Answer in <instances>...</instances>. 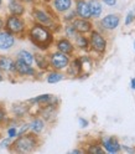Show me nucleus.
<instances>
[{
  "label": "nucleus",
  "mask_w": 135,
  "mask_h": 154,
  "mask_svg": "<svg viewBox=\"0 0 135 154\" xmlns=\"http://www.w3.org/2000/svg\"><path fill=\"white\" fill-rule=\"evenodd\" d=\"M28 37H30L31 42L41 50L49 49L51 44L53 42L52 34L50 32L49 29L44 26L42 24H35L30 29V31H28Z\"/></svg>",
  "instance_id": "nucleus-1"
},
{
  "label": "nucleus",
  "mask_w": 135,
  "mask_h": 154,
  "mask_svg": "<svg viewBox=\"0 0 135 154\" xmlns=\"http://www.w3.org/2000/svg\"><path fill=\"white\" fill-rule=\"evenodd\" d=\"M38 144L37 137L34 134H22V136H19V138L11 144L13 146V150L17 152V153H28L32 152Z\"/></svg>",
  "instance_id": "nucleus-2"
},
{
  "label": "nucleus",
  "mask_w": 135,
  "mask_h": 154,
  "mask_svg": "<svg viewBox=\"0 0 135 154\" xmlns=\"http://www.w3.org/2000/svg\"><path fill=\"white\" fill-rule=\"evenodd\" d=\"M50 65L53 67L56 71H60V70H63L66 69L67 66L70 63V57L68 55H66L63 52H60V51H56V52H52L50 55Z\"/></svg>",
  "instance_id": "nucleus-3"
},
{
  "label": "nucleus",
  "mask_w": 135,
  "mask_h": 154,
  "mask_svg": "<svg viewBox=\"0 0 135 154\" xmlns=\"http://www.w3.org/2000/svg\"><path fill=\"white\" fill-rule=\"evenodd\" d=\"M89 45L92 46V49L98 54H103L107 50V40H105V37L100 32L95 31V30L91 32Z\"/></svg>",
  "instance_id": "nucleus-4"
},
{
  "label": "nucleus",
  "mask_w": 135,
  "mask_h": 154,
  "mask_svg": "<svg viewBox=\"0 0 135 154\" xmlns=\"http://www.w3.org/2000/svg\"><path fill=\"white\" fill-rule=\"evenodd\" d=\"M5 27H6V30L11 34H21L25 30V21L16 15H11L6 19Z\"/></svg>",
  "instance_id": "nucleus-5"
},
{
  "label": "nucleus",
  "mask_w": 135,
  "mask_h": 154,
  "mask_svg": "<svg viewBox=\"0 0 135 154\" xmlns=\"http://www.w3.org/2000/svg\"><path fill=\"white\" fill-rule=\"evenodd\" d=\"M120 24V17L117 14H108L105 15L102 20H100V25L104 30H115Z\"/></svg>",
  "instance_id": "nucleus-6"
},
{
  "label": "nucleus",
  "mask_w": 135,
  "mask_h": 154,
  "mask_svg": "<svg viewBox=\"0 0 135 154\" xmlns=\"http://www.w3.org/2000/svg\"><path fill=\"white\" fill-rule=\"evenodd\" d=\"M102 147L104 150H107L108 153H119L122 149V144L118 142V139L115 137H109V138H103L102 140Z\"/></svg>",
  "instance_id": "nucleus-7"
},
{
  "label": "nucleus",
  "mask_w": 135,
  "mask_h": 154,
  "mask_svg": "<svg viewBox=\"0 0 135 154\" xmlns=\"http://www.w3.org/2000/svg\"><path fill=\"white\" fill-rule=\"evenodd\" d=\"M15 44V37L14 34L9 32L8 30L2 31L0 30V50H10Z\"/></svg>",
  "instance_id": "nucleus-8"
},
{
  "label": "nucleus",
  "mask_w": 135,
  "mask_h": 154,
  "mask_svg": "<svg viewBox=\"0 0 135 154\" xmlns=\"http://www.w3.org/2000/svg\"><path fill=\"white\" fill-rule=\"evenodd\" d=\"M72 25L74 26L76 31L78 34H86L92 31V24L88 21V19H76V20H73Z\"/></svg>",
  "instance_id": "nucleus-9"
},
{
  "label": "nucleus",
  "mask_w": 135,
  "mask_h": 154,
  "mask_svg": "<svg viewBox=\"0 0 135 154\" xmlns=\"http://www.w3.org/2000/svg\"><path fill=\"white\" fill-rule=\"evenodd\" d=\"M15 71L20 76H34L35 75V70L32 69V66L25 63L21 60L15 61Z\"/></svg>",
  "instance_id": "nucleus-10"
},
{
  "label": "nucleus",
  "mask_w": 135,
  "mask_h": 154,
  "mask_svg": "<svg viewBox=\"0 0 135 154\" xmlns=\"http://www.w3.org/2000/svg\"><path fill=\"white\" fill-rule=\"evenodd\" d=\"M76 14L78 15L81 19H91V10H89V5L88 2L84 0H78L76 6Z\"/></svg>",
  "instance_id": "nucleus-11"
},
{
  "label": "nucleus",
  "mask_w": 135,
  "mask_h": 154,
  "mask_svg": "<svg viewBox=\"0 0 135 154\" xmlns=\"http://www.w3.org/2000/svg\"><path fill=\"white\" fill-rule=\"evenodd\" d=\"M0 70L5 72H15V61L11 57L2 56L0 57Z\"/></svg>",
  "instance_id": "nucleus-12"
},
{
  "label": "nucleus",
  "mask_w": 135,
  "mask_h": 154,
  "mask_svg": "<svg viewBox=\"0 0 135 154\" xmlns=\"http://www.w3.org/2000/svg\"><path fill=\"white\" fill-rule=\"evenodd\" d=\"M57 50L60 52L66 54V55H71L74 50V47L70 40H67V38H60V40L57 41Z\"/></svg>",
  "instance_id": "nucleus-13"
},
{
  "label": "nucleus",
  "mask_w": 135,
  "mask_h": 154,
  "mask_svg": "<svg viewBox=\"0 0 135 154\" xmlns=\"http://www.w3.org/2000/svg\"><path fill=\"white\" fill-rule=\"evenodd\" d=\"M34 17L38 21V24L42 25H49L52 23V19L49 14H46L44 10H40V9H34Z\"/></svg>",
  "instance_id": "nucleus-14"
},
{
  "label": "nucleus",
  "mask_w": 135,
  "mask_h": 154,
  "mask_svg": "<svg viewBox=\"0 0 135 154\" xmlns=\"http://www.w3.org/2000/svg\"><path fill=\"white\" fill-rule=\"evenodd\" d=\"M88 5H89V10H91V16L94 17V19H98L102 15V11H103L100 2L99 0H89Z\"/></svg>",
  "instance_id": "nucleus-15"
},
{
  "label": "nucleus",
  "mask_w": 135,
  "mask_h": 154,
  "mask_svg": "<svg viewBox=\"0 0 135 154\" xmlns=\"http://www.w3.org/2000/svg\"><path fill=\"white\" fill-rule=\"evenodd\" d=\"M9 10H10L11 15L21 16L25 13V8L19 0H11V2L9 3Z\"/></svg>",
  "instance_id": "nucleus-16"
},
{
  "label": "nucleus",
  "mask_w": 135,
  "mask_h": 154,
  "mask_svg": "<svg viewBox=\"0 0 135 154\" xmlns=\"http://www.w3.org/2000/svg\"><path fill=\"white\" fill-rule=\"evenodd\" d=\"M72 6V0H53V8L58 13L68 11Z\"/></svg>",
  "instance_id": "nucleus-17"
},
{
  "label": "nucleus",
  "mask_w": 135,
  "mask_h": 154,
  "mask_svg": "<svg viewBox=\"0 0 135 154\" xmlns=\"http://www.w3.org/2000/svg\"><path fill=\"white\" fill-rule=\"evenodd\" d=\"M68 75H71L72 77H76L82 73V65H81V60L76 59L71 62V65L68 63Z\"/></svg>",
  "instance_id": "nucleus-18"
},
{
  "label": "nucleus",
  "mask_w": 135,
  "mask_h": 154,
  "mask_svg": "<svg viewBox=\"0 0 135 154\" xmlns=\"http://www.w3.org/2000/svg\"><path fill=\"white\" fill-rule=\"evenodd\" d=\"M30 129L32 131V133L35 134H38L41 133L44 129H45V122L41 119V118H35L31 124H30Z\"/></svg>",
  "instance_id": "nucleus-19"
},
{
  "label": "nucleus",
  "mask_w": 135,
  "mask_h": 154,
  "mask_svg": "<svg viewBox=\"0 0 135 154\" xmlns=\"http://www.w3.org/2000/svg\"><path fill=\"white\" fill-rule=\"evenodd\" d=\"M17 60H21L27 65H32L34 62V55L26 50H21L17 52Z\"/></svg>",
  "instance_id": "nucleus-20"
},
{
  "label": "nucleus",
  "mask_w": 135,
  "mask_h": 154,
  "mask_svg": "<svg viewBox=\"0 0 135 154\" xmlns=\"http://www.w3.org/2000/svg\"><path fill=\"white\" fill-rule=\"evenodd\" d=\"M34 60H35L36 65H37L38 67H40L41 70H46L47 67H49V65H50V61L46 59V56H44V55H40V54L35 55Z\"/></svg>",
  "instance_id": "nucleus-21"
},
{
  "label": "nucleus",
  "mask_w": 135,
  "mask_h": 154,
  "mask_svg": "<svg viewBox=\"0 0 135 154\" xmlns=\"http://www.w3.org/2000/svg\"><path fill=\"white\" fill-rule=\"evenodd\" d=\"M63 80V75L57 72V71H53V72H50L49 76H47V82L49 83H57Z\"/></svg>",
  "instance_id": "nucleus-22"
},
{
  "label": "nucleus",
  "mask_w": 135,
  "mask_h": 154,
  "mask_svg": "<svg viewBox=\"0 0 135 154\" xmlns=\"http://www.w3.org/2000/svg\"><path fill=\"white\" fill-rule=\"evenodd\" d=\"M76 45L80 47V49H88V46H89V41H88V38H86L84 36L82 35H77L76 37Z\"/></svg>",
  "instance_id": "nucleus-23"
},
{
  "label": "nucleus",
  "mask_w": 135,
  "mask_h": 154,
  "mask_svg": "<svg viewBox=\"0 0 135 154\" xmlns=\"http://www.w3.org/2000/svg\"><path fill=\"white\" fill-rule=\"evenodd\" d=\"M87 153L89 154H103L104 153V149L102 147V144H98V143H92L91 146L87 149Z\"/></svg>",
  "instance_id": "nucleus-24"
},
{
  "label": "nucleus",
  "mask_w": 135,
  "mask_h": 154,
  "mask_svg": "<svg viewBox=\"0 0 135 154\" xmlns=\"http://www.w3.org/2000/svg\"><path fill=\"white\" fill-rule=\"evenodd\" d=\"M64 32H66V35L68 36V37H76L77 35H78V32L76 31V29H74V26H73L72 24L66 26V29H64Z\"/></svg>",
  "instance_id": "nucleus-25"
},
{
  "label": "nucleus",
  "mask_w": 135,
  "mask_h": 154,
  "mask_svg": "<svg viewBox=\"0 0 135 154\" xmlns=\"http://www.w3.org/2000/svg\"><path fill=\"white\" fill-rule=\"evenodd\" d=\"M26 111H27V108L25 107V106H17V104L15 106L14 104V112H15L16 116H24Z\"/></svg>",
  "instance_id": "nucleus-26"
},
{
  "label": "nucleus",
  "mask_w": 135,
  "mask_h": 154,
  "mask_svg": "<svg viewBox=\"0 0 135 154\" xmlns=\"http://www.w3.org/2000/svg\"><path fill=\"white\" fill-rule=\"evenodd\" d=\"M134 20H135V13H134V11H129V13L127 14V16H125V21H124V24L128 26V25H130Z\"/></svg>",
  "instance_id": "nucleus-27"
},
{
  "label": "nucleus",
  "mask_w": 135,
  "mask_h": 154,
  "mask_svg": "<svg viewBox=\"0 0 135 154\" xmlns=\"http://www.w3.org/2000/svg\"><path fill=\"white\" fill-rule=\"evenodd\" d=\"M8 136H9V138H15V137H17V129L15 128V127H10L8 129Z\"/></svg>",
  "instance_id": "nucleus-28"
},
{
  "label": "nucleus",
  "mask_w": 135,
  "mask_h": 154,
  "mask_svg": "<svg viewBox=\"0 0 135 154\" xmlns=\"http://www.w3.org/2000/svg\"><path fill=\"white\" fill-rule=\"evenodd\" d=\"M10 146H11V138L3 139L2 143H0V147H2V148H9Z\"/></svg>",
  "instance_id": "nucleus-29"
},
{
  "label": "nucleus",
  "mask_w": 135,
  "mask_h": 154,
  "mask_svg": "<svg viewBox=\"0 0 135 154\" xmlns=\"http://www.w3.org/2000/svg\"><path fill=\"white\" fill-rule=\"evenodd\" d=\"M76 15H77L76 11H71L68 15L64 17V20H66V21H72V20H74V16H76Z\"/></svg>",
  "instance_id": "nucleus-30"
},
{
  "label": "nucleus",
  "mask_w": 135,
  "mask_h": 154,
  "mask_svg": "<svg viewBox=\"0 0 135 154\" xmlns=\"http://www.w3.org/2000/svg\"><path fill=\"white\" fill-rule=\"evenodd\" d=\"M78 122H80V126L82 127V128H86V127H88V121H87V119H84V118H80L78 119Z\"/></svg>",
  "instance_id": "nucleus-31"
},
{
  "label": "nucleus",
  "mask_w": 135,
  "mask_h": 154,
  "mask_svg": "<svg viewBox=\"0 0 135 154\" xmlns=\"http://www.w3.org/2000/svg\"><path fill=\"white\" fill-rule=\"evenodd\" d=\"M102 2H103L105 5H108V6H114L115 4H117L118 0H102Z\"/></svg>",
  "instance_id": "nucleus-32"
},
{
  "label": "nucleus",
  "mask_w": 135,
  "mask_h": 154,
  "mask_svg": "<svg viewBox=\"0 0 135 154\" xmlns=\"http://www.w3.org/2000/svg\"><path fill=\"white\" fill-rule=\"evenodd\" d=\"M4 119H5V111L4 108L0 107V122H3Z\"/></svg>",
  "instance_id": "nucleus-33"
},
{
  "label": "nucleus",
  "mask_w": 135,
  "mask_h": 154,
  "mask_svg": "<svg viewBox=\"0 0 135 154\" xmlns=\"http://www.w3.org/2000/svg\"><path fill=\"white\" fill-rule=\"evenodd\" d=\"M130 87L133 90H135V77H134V79H131V81H130Z\"/></svg>",
  "instance_id": "nucleus-34"
},
{
  "label": "nucleus",
  "mask_w": 135,
  "mask_h": 154,
  "mask_svg": "<svg viewBox=\"0 0 135 154\" xmlns=\"http://www.w3.org/2000/svg\"><path fill=\"white\" fill-rule=\"evenodd\" d=\"M3 27H4V21H3V19L0 17V30H2Z\"/></svg>",
  "instance_id": "nucleus-35"
},
{
  "label": "nucleus",
  "mask_w": 135,
  "mask_h": 154,
  "mask_svg": "<svg viewBox=\"0 0 135 154\" xmlns=\"http://www.w3.org/2000/svg\"><path fill=\"white\" fill-rule=\"evenodd\" d=\"M84 150H81V149H73L72 153H83Z\"/></svg>",
  "instance_id": "nucleus-36"
},
{
  "label": "nucleus",
  "mask_w": 135,
  "mask_h": 154,
  "mask_svg": "<svg viewBox=\"0 0 135 154\" xmlns=\"http://www.w3.org/2000/svg\"><path fill=\"white\" fill-rule=\"evenodd\" d=\"M21 2H24V3H32V2H35V0H21Z\"/></svg>",
  "instance_id": "nucleus-37"
},
{
  "label": "nucleus",
  "mask_w": 135,
  "mask_h": 154,
  "mask_svg": "<svg viewBox=\"0 0 135 154\" xmlns=\"http://www.w3.org/2000/svg\"><path fill=\"white\" fill-rule=\"evenodd\" d=\"M2 81H3V75L0 73V82H2Z\"/></svg>",
  "instance_id": "nucleus-38"
},
{
  "label": "nucleus",
  "mask_w": 135,
  "mask_h": 154,
  "mask_svg": "<svg viewBox=\"0 0 135 154\" xmlns=\"http://www.w3.org/2000/svg\"><path fill=\"white\" fill-rule=\"evenodd\" d=\"M2 3H3V0H0V5H2Z\"/></svg>",
  "instance_id": "nucleus-39"
},
{
  "label": "nucleus",
  "mask_w": 135,
  "mask_h": 154,
  "mask_svg": "<svg viewBox=\"0 0 135 154\" xmlns=\"http://www.w3.org/2000/svg\"><path fill=\"white\" fill-rule=\"evenodd\" d=\"M134 47H135V42H134Z\"/></svg>",
  "instance_id": "nucleus-40"
}]
</instances>
